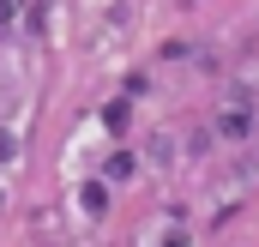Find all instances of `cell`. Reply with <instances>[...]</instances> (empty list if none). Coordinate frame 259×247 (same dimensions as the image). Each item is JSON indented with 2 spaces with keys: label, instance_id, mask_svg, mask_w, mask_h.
I'll list each match as a JSON object with an SVG mask.
<instances>
[{
  "label": "cell",
  "instance_id": "obj_1",
  "mask_svg": "<svg viewBox=\"0 0 259 247\" xmlns=\"http://www.w3.org/2000/svg\"><path fill=\"white\" fill-rule=\"evenodd\" d=\"M133 175V157H109V181H127Z\"/></svg>",
  "mask_w": 259,
  "mask_h": 247
},
{
  "label": "cell",
  "instance_id": "obj_3",
  "mask_svg": "<svg viewBox=\"0 0 259 247\" xmlns=\"http://www.w3.org/2000/svg\"><path fill=\"white\" fill-rule=\"evenodd\" d=\"M0 157H12V133H0Z\"/></svg>",
  "mask_w": 259,
  "mask_h": 247
},
{
  "label": "cell",
  "instance_id": "obj_2",
  "mask_svg": "<svg viewBox=\"0 0 259 247\" xmlns=\"http://www.w3.org/2000/svg\"><path fill=\"white\" fill-rule=\"evenodd\" d=\"M163 247H193V241H187V235H181V229H175V235H169V241H163Z\"/></svg>",
  "mask_w": 259,
  "mask_h": 247
}]
</instances>
